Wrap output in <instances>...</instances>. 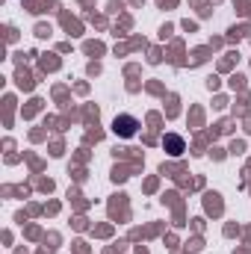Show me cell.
I'll use <instances>...</instances> for the list:
<instances>
[{"mask_svg":"<svg viewBox=\"0 0 251 254\" xmlns=\"http://www.w3.org/2000/svg\"><path fill=\"white\" fill-rule=\"evenodd\" d=\"M136 119H130V116H119L116 122H113V130L119 133V136H125V139H130V136H136Z\"/></svg>","mask_w":251,"mask_h":254,"instance_id":"obj_1","label":"cell"}]
</instances>
